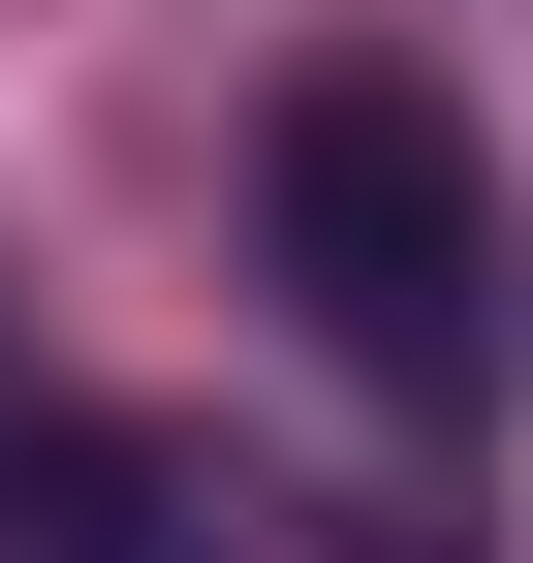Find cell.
Returning a JSON list of instances; mask_svg holds the SVG:
<instances>
[{"mask_svg": "<svg viewBox=\"0 0 533 563\" xmlns=\"http://www.w3.org/2000/svg\"><path fill=\"white\" fill-rule=\"evenodd\" d=\"M251 220H283V313L346 344L377 407H502V188H471V125H439L409 63H314V95L251 125Z\"/></svg>", "mask_w": 533, "mask_h": 563, "instance_id": "obj_1", "label": "cell"}, {"mask_svg": "<svg viewBox=\"0 0 533 563\" xmlns=\"http://www.w3.org/2000/svg\"><path fill=\"white\" fill-rule=\"evenodd\" d=\"M0 563H220V501H188L157 439H95V407H63V439H0Z\"/></svg>", "mask_w": 533, "mask_h": 563, "instance_id": "obj_2", "label": "cell"}]
</instances>
